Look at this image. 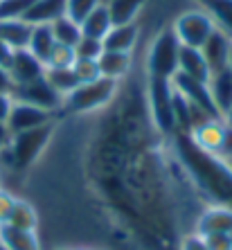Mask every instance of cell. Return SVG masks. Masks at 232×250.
I'll return each mask as SVG.
<instances>
[{
    "label": "cell",
    "mask_w": 232,
    "mask_h": 250,
    "mask_svg": "<svg viewBox=\"0 0 232 250\" xmlns=\"http://www.w3.org/2000/svg\"><path fill=\"white\" fill-rule=\"evenodd\" d=\"M75 59H77L75 47H68V45H61V43H57V45L52 47L50 57H47L45 68H72Z\"/></svg>",
    "instance_id": "29"
},
{
    "label": "cell",
    "mask_w": 232,
    "mask_h": 250,
    "mask_svg": "<svg viewBox=\"0 0 232 250\" xmlns=\"http://www.w3.org/2000/svg\"><path fill=\"white\" fill-rule=\"evenodd\" d=\"M0 250H9V248H7V246L2 244V241H0Z\"/></svg>",
    "instance_id": "40"
},
{
    "label": "cell",
    "mask_w": 232,
    "mask_h": 250,
    "mask_svg": "<svg viewBox=\"0 0 232 250\" xmlns=\"http://www.w3.org/2000/svg\"><path fill=\"white\" fill-rule=\"evenodd\" d=\"M63 16L65 0H34V5L29 7L25 21L29 25H52Z\"/></svg>",
    "instance_id": "19"
},
{
    "label": "cell",
    "mask_w": 232,
    "mask_h": 250,
    "mask_svg": "<svg viewBox=\"0 0 232 250\" xmlns=\"http://www.w3.org/2000/svg\"><path fill=\"white\" fill-rule=\"evenodd\" d=\"M208 88H210V95H212V102H214L216 111L223 117L232 106V70H230V65L212 72L208 79Z\"/></svg>",
    "instance_id": "13"
},
{
    "label": "cell",
    "mask_w": 232,
    "mask_h": 250,
    "mask_svg": "<svg viewBox=\"0 0 232 250\" xmlns=\"http://www.w3.org/2000/svg\"><path fill=\"white\" fill-rule=\"evenodd\" d=\"M180 41L176 39L171 25L160 29L147 50V77L156 79H174L178 72Z\"/></svg>",
    "instance_id": "4"
},
{
    "label": "cell",
    "mask_w": 232,
    "mask_h": 250,
    "mask_svg": "<svg viewBox=\"0 0 232 250\" xmlns=\"http://www.w3.org/2000/svg\"><path fill=\"white\" fill-rule=\"evenodd\" d=\"M72 70H75L77 79L79 83H86V82H95L99 79V65H97V59H75L72 63Z\"/></svg>",
    "instance_id": "30"
},
{
    "label": "cell",
    "mask_w": 232,
    "mask_h": 250,
    "mask_svg": "<svg viewBox=\"0 0 232 250\" xmlns=\"http://www.w3.org/2000/svg\"><path fill=\"white\" fill-rule=\"evenodd\" d=\"M205 61L210 65V72H216V70H223L230 65V57H232V41L228 39L223 32L214 27V32L208 36V41L201 47Z\"/></svg>",
    "instance_id": "12"
},
{
    "label": "cell",
    "mask_w": 232,
    "mask_h": 250,
    "mask_svg": "<svg viewBox=\"0 0 232 250\" xmlns=\"http://www.w3.org/2000/svg\"><path fill=\"white\" fill-rule=\"evenodd\" d=\"M45 79L50 82V86H52L59 95H63V97L79 86V79H77L72 68H45Z\"/></svg>",
    "instance_id": "25"
},
{
    "label": "cell",
    "mask_w": 232,
    "mask_h": 250,
    "mask_svg": "<svg viewBox=\"0 0 232 250\" xmlns=\"http://www.w3.org/2000/svg\"><path fill=\"white\" fill-rule=\"evenodd\" d=\"M230 165H232V163H230Z\"/></svg>",
    "instance_id": "45"
},
{
    "label": "cell",
    "mask_w": 232,
    "mask_h": 250,
    "mask_svg": "<svg viewBox=\"0 0 232 250\" xmlns=\"http://www.w3.org/2000/svg\"><path fill=\"white\" fill-rule=\"evenodd\" d=\"M171 86H174L176 93L183 95L191 106H196L198 111H203L208 117H219V120H223V117L219 115V111H216L214 102H212L208 82H196V79H190V77L176 72V77L171 79Z\"/></svg>",
    "instance_id": "7"
},
{
    "label": "cell",
    "mask_w": 232,
    "mask_h": 250,
    "mask_svg": "<svg viewBox=\"0 0 232 250\" xmlns=\"http://www.w3.org/2000/svg\"><path fill=\"white\" fill-rule=\"evenodd\" d=\"M230 70H232V57H230Z\"/></svg>",
    "instance_id": "44"
},
{
    "label": "cell",
    "mask_w": 232,
    "mask_h": 250,
    "mask_svg": "<svg viewBox=\"0 0 232 250\" xmlns=\"http://www.w3.org/2000/svg\"><path fill=\"white\" fill-rule=\"evenodd\" d=\"M14 203H16V194H14L12 189H7V187L0 185V226H5L7 223Z\"/></svg>",
    "instance_id": "32"
},
{
    "label": "cell",
    "mask_w": 232,
    "mask_h": 250,
    "mask_svg": "<svg viewBox=\"0 0 232 250\" xmlns=\"http://www.w3.org/2000/svg\"><path fill=\"white\" fill-rule=\"evenodd\" d=\"M178 75H185L190 79L196 82H208L210 79V65L205 61L203 52L198 47H185L180 45V54H178Z\"/></svg>",
    "instance_id": "16"
},
{
    "label": "cell",
    "mask_w": 232,
    "mask_h": 250,
    "mask_svg": "<svg viewBox=\"0 0 232 250\" xmlns=\"http://www.w3.org/2000/svg\"><path fill=\"white\" fill-rule=\"evenodd\" d=\"M223 133H226V122L219 120V117H210L205 122H201L198 126H194L190 131V138L191 142L203 149L208 153H219L221 149V142H223Z\"/></svg>",
    "instance_id": "11"
},
{
    "label": "cell",
    "mask_w": 232,
    "mask_h": 250,
    "mask_svg": "<svg viewBox=\"0 0 232 250\" xmlns=\"http://www.w3.org/2000/svg\"><path fill=\"white\" fill-rule=\"evenodd\" d=\"M12 97L16 102H25V104H32L36 108H43V111L50 113L61 111V106H63V95H59L45 77L36 79V82L23 83V86H14Z\"/></svg>",
    "instance_id": "6"
},
{
    "label": "cell",
    "mask_w": 232,
    "mask_h": 250,
    "mask_svg": "<svg viewBox=\"0 0 232 250\" xmlns=\"http://www.w3.org/2000/svg\"><path fill=\"white\" fill-rule=\"evenodd\" d=\"M169 142L201 203L232 209V165L216 153L198 149L187 133H176Z\"/></svg>",
    "instance_id": "1"
},
{
    "label": "cell",
    "mask_w": 232,
    "mask_h": 250,
    "mask_svg": "<svg viewBox=\"0 0 232 250\" xmlns=\"http://www.w3.org/2000/svg\"><path fill=\"white\" fill-rule=\"evenodd\" d=\"M196 5L203 7L214 27L232 41V0H196Z\"/></svg>",
    "instance_id": "21"
},
{
    "label": "cell",
    "mask_w": 232,
    "mask_h": 250,
    "mask_svg": "<svg viewBox=\"0 0 232 250\" xmlns=\"http://www.w3.org/2000/svg\"><path fill=\"white\" fill-rule=\"evenodd\" d=\"M9 140H12V131L7 128L5 122H0V153L7 149V145H9Z\"/></svg>",
    "instance_id": "38"
},
{
    "label": "cell",
    "mask_w": 232,
    "mask_h": 250,
    "mask_svg": "<svg viewBox=\"0 0 232 250\" xmlns=\"http://www.w3.org/2000/svg\"><path fill=\"white\" fill-rule=\"evenodd\" d=\"M228 237H230V248H232V230H230V232H228Z\"/></svg>",
    "instance_id": "41"
},
{
    "label": "cell",
    "mask_w": 232,
    "mask_h": 250,
    "mask_svg": "<svg viewBox=\"0 0 232 250\" xmlns=\"http://www.w3.org/2000/svg\"><path fill=\"white\" fill-rule=\"evenodd\" d=\"M102 52H104V43L97 41V39H90V36H84V34L79 39V43L75 45L77 59H97Z\"/></svg>",
    "instance_id": "31"
},
{
    "label": "cell",
    "mask_w": 232,
    "mask_h": 250,
    "mask_svg": "<svg viewBox=\"0 0 232 250\" xmlns=\"http://www.w3.org/2000/svg\"><path fill=\"white\" fill-rule=\"evenodd\" d=\"M12 57H14V50L7 43H2L0 41V65H9V61H12Z\"/></svg>",
    "instance_id": "37"
},
{
    "label": "cell",
    "mask_w": 232,
    "mask_h": 250,
    "mask_svg": "<svg viewBox=\"0 0 232 250\" xmlns=\"http://www.w3.org/2000/svg\"><path fill=\"white\" fill-rule=\"evenodd\" d=\"M117 88H120V82H113L106 77L79 83L72 93L63 97L61 111L70 113V115H88V113L95 111H104L117 95Z\"/></svg>",
    "instance_id": "3"
},
{
    "label": "cell",
    "mask_w": 232,
    "mask_h": 250,
    "mask_svg": "<svg viewBox=\"0 0 232 250\" xmlns=\"http://www.w3.org/2000/svg\"><path fill=\"white\" fill-rule=\"evenodd\" d=\"M97 65H99V75L106 77V79H113V82H122L124 77H128L131 72V65H133V57L124 52H104L97 57Z\"/></svg>",
    "instance_id": "17"
},
{
    "label": "cell",
    "mask_w": 232,
    "mask_h": 250,
    "mask_svg": "<svg viewBox=\"0 0 232 250\" xmlns=\"http://www.w3.org/2000/svg\"><path fill=\"white\" fill-rule=\"evenodd\" d=\"M5 226L18 228V230H34V232H39V230H41V212H39V208L34 205V201L16 196V203H14Z\"/></svg>",
    "instance_id": "15"
},
{
    "label": "cell",
    "mask_w": 232,
    "mask_h": 250,
    "mask_svg": "<svg viewBox=\"0 0 232 250\" xmlns=\"http://www.w3.org/2000/svg\"><path fill=\"white\" fill-rule=\"evenodd\" d=\"M171 29H174L176 39L180 41V45L185 47H203V43L208 41V36L214 32V23L210 14L205 12L203 7H190L185 12H180L178 16L174 18L171 23Z\"/></svg>",
    "instance_id": "5"
},
{
    "label": "cell",
    "mask_w": 232,
    "mask_h": 250,
    "mask_svg": "<svg viewBox=\"0 0 232 250\" xmlns=\"http://www.w3.org/2000/svg\"><path fill=\"white\" fill-rule=\"evenodd\" d=\"M52 27V34H54V41L61 43V45H68V47H75L82 39V25L75 23L72 18L63 16L59 18L57 23L50 25Z\"/></svg>",
    "instance_id": "26"
},
{
    "label": "cell",
    "mask_w": 232,
    "mask_h": 250,
    "mask_svg": "<svg viewBox=\"0 0 232 250\" xmlns=\"http://www.w3.org/2000/svg\"><path fill=\"white\" fill-rule=\"evenodd\" d=\"M219 158L232 163V126H226V133H223V142H221V149L216 153Z\"/></svg>",
    "instance_id": "34"
},
{
    "label": "cell",
    "mask_w": 232,
    "mask_h": 250,
    "mask_svg": "<svg viewBox=\"0 0 232 250\" xmlns=\"http://www.w3.org/2000/svg\"><path fill=\"white\" fill-rule=\"evenodd\" d=\"M54 45H57V41H54L52 27H50V25H34L27 50L34 54L43 65H45V61H47V57H50V52H52Z\"/></svg>",
    "instance_id": "23"
},
{
    "label": "cell",
    "mask_w": 232,
    "mask_h": 250,
    "mask_svg": "<svg viewBox=\"0 0 232 250\" xmlns=\"http://www.w3.org/2000/svg\"><path fill=\"white\" fill-rule=\"evenodd\" d=\"M108 2H110V0H102V5H104V7H106V5H108Z\"/></svg>",
    "instance_id": "42"
},
{
    "label": "cell",
    "mask_w": 232,
    "mask_h": 250,
    "mask_svg": "<svg viewBox=\"0 0 232 250\" xmlns=\"http://www.w3.org/2000/svg\"><path fill=\"white\" fill-rule=\"evenodd\" d=\"M54 128H57V124L52 120V122L43 124V126L14 133L7 149L0 153V167L5 165L7 169L18 171V174L29 171L41 160L43 153L47 151V146H50V142L54 138Z\"/></svg>",
    "instance_id": "2"
},
{
    "label": "cell",
    "mask_w": 232,
    "mask_h": 250,
    "mask_svg": "<svg viewBox=\"0 0 232 250\" xmlns=\"http://www.w3.org/2000/svg\"><path fill=\"white\" fill-rule=\"evenodd\" d=\"M0 181H2V171H0ZM0 185H2V183H0Z\"/></svg>",
    "instance_id": "43"
},
{
    "label": "cell",
    "mask_w": 232,
    "mask_h": 250,
    "mask_svg": "<svg viewBox=\"0 0 232 250\" xmlns=\"http://www.w3.org/2000/svg\"><path fill=\"white\" fill-rule=\"evenodd\" d=\"M110 27H113V21H110V16H108V9H106L104 5H99L97 9L82 23V34L104 43V39L110 32Z\"/></svg>",
    "instance_id": "24"
},
{
    "label": "cell",
    "mask_w": 232,
    "mask_h": 250,
    "mask_svg": "<svg viewBox=\"0 0 232 250\" xmlns=\"http://www.w3.org/2000/svg\"><path fill=\"white\" fill-rule=\"evenodd\" d=\"M12 106H14L12 93H0V122H7V117H9Z\"/></svg>",
    "instance_id": "35"
},
{
    "label": "cell",
    "mask_w": 232,
    "mask_h": 250,
    "mask_svg": "<svg viewBox=\"0 0 232 250\" xmlns=\"http://www.w3.org/2000/svg\"><path fill=\"white\" fill-rule=\"evenodd\" d=\"M0 241L9 250H43L41 234L34 230H18L12 226H0Z\"/></svg>",
    "instance_id": "20"
},
{
    "label": "cell",
    "mask_w": 232,
    "mask_h": 250,
    "mask_svg": "<svg viewBox=\"0 0 232 250\" xmlns=\"http://www.w3.org/2000/svg\"><path fill=\"white\" fill-rule=\"evenodd\" d=\"M138 41H140V25L138 23L113 25V27H110V32L106 34V39H104V50H110V52L133 54Z\"/></svg>",
    "instance_id": "14"
},
{
    "label": "cell",
    "mask_w": 232,
    "mask_h": 250,
    "mask_svg": "<svg viewBox=\"0 0 232 250\" xmlns=\"http://www.w3.org/2000/svg\"><path fill=\"white\" fill-rule=\"evenodd\" d=\"M223 122H226V126H232V106H230V111L223 115Z\"/></svg>",
    "instance_id": "39"
},
{
    "label": "cell",
    "mask_w": 232,
    "mask_h": 250,
    "mask_svg": "<svg viewBox=\"0 0 232 250\" xmlns=\"http://www.w3.org/2000/svg\"><path fill=\"white\" fill-rule=\"evenodd\" d=\"M32 29H34V25H29L23 18L0 21V41L7 43L12 50H27L29 39H32Z\"/></svg>",
    "instance_id": "18"
},
{
    "label": "cell",
    "mask_w": 232,
    "mask_h": 250,
    "mask_svg": "<svg viewBox=\"0 0 232 250\" xmlns=\"http://www.w3.org/2000/svg\"><path fill=\"white\" fill-rule=\"evenodd\" d=\"M34 0H0V21H16L27 16Z\"/></svg>",
    "instance_id": "28"
},
{
    "label": "cell",
    "mask_w": 232,
    "mask_h": 250,
    "mask_svg": "<svg viewBox=\"0 0 232 250\" xmlns=\"http://www.w3.org/2000/svg\"><path fill=\"white\" fill-rule=\"evenodd\" d=\"M12 77H9V72H7L5 65H0V93H12Z\"/></svg>",
    "instance_id": "36"
},
{
    "label": "cell",
    "mask_w": 232,
    "mask_h": 250,
    "mask_svg": "<svg viewBox=\"0 0 232 250\" xmlns=\"http://www.w3.org/2000/svg\"><path fill=\"white\" fill-rule=\"evenodd\" d=\"M102 5V0H65V16L82 25Z\"/></svg>",
    "instance_id": "27"
},
{
    "label": "cell",
    "mask_w": 232,
    "mask_h": 250,
    "mask_svg": "<svg viewBox=\"0 0 232 250\" xmlns=\"http://www.w3.org/2000/svg\"><path fill=\"white\" fill-rule=\"evenodd\" d=\"M54 113L43 111V108H36L32 104H25V102H16L14 99V106L9 111V117H7V128L14 133H21V131H29V128L43 126V124L52 122Z\"/></svg>",
    "instance_id": "9"
},
{
    "label": "cell",
    "mask_w": 232,
    "mask_h": 250,
    "mask_svg": "<svg viewBox=\"0 0 232 250\" xmlns=\"http://www.w3.org/2000/svg\"><path fill=\"white\" fill-rule=\"evenodd\" d=\"M149 0H110L106 9L108 16L113 21V25H128V23H138L140 14L147 7Z\"/></svg>",
    "instance_id": "22"
},
{
    "label": "cell",
    "mask_w": 232,
    "mask_h": 250,
    "mask_svg": "<svg viewBox=\"0 0 232 250\" xmlns=\"http://www.w3.org/2000/svg\"><path fill=\"white\" fill-rule=\"evenodd\" d=\"M7 72L12 77L14 86H23V83L36 82V79L45 77V65L29 50H14V57L7 65Z\"/></svg>",
    "instance_id": "10"
},
{
    "label": "cell",
    "mask_w": 232,
    "mask_h": 250,
    "mask_svg": "<svg viewBox=\"0 0 232 250\" xmlns=\"http://www.w3.org/2000/svg\"><path fill=\"white\" fill-rule=\"evenodd\" d=\"M176 250H210V246H208V241H205L201 234L187 232L185 237L178 241V248Z\"/></svg>",
    "instance_id": "33"
},
{
    "label": "cell",
    "mask_w": 232,
    "mask_h": 250,
    "mask_svg": "<svg viewBox=\"0 0 232 250\" xmlns=\"http://www.w3.org/2000/svg\"><path fill=\"white\" fill-rule=\"evenodd\" d=\"M232 230V209L221 205H203L198 209L191 232L210 237V234H228Z\"/></svg>",
    "instance_id": "8"
}]
</instances>
